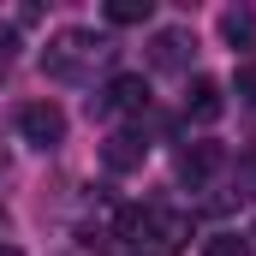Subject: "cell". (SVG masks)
<instances>
[{
    "label": "cell",
    "mask_w": 256,
    "mask_h": 256,
    "mask_svg": "<svg viewBox=\"0 0 256 256\" xmlns=\"http://www.w3.org/2000/svg\"><path fill=\"white\" fill-rule=\"evenodd\" d=\"M114 48H108V36H96V30H60L48 48H42V72L48 78H60V84H72V78H84L96 60H108Z\"/></svg>",
    "instance_id": "cell-1"
},
{
    "label": "cell",
    "mask_w": 256,
    "mask_h": 256,
    "mask_svg": "<svg viewBox=\"0 0 256 256\" xmlns=\"http://www.w3.org/2000/svg\"><path fill=\"white\" fill-rule=\"evenodd\" d=\"M18 137H24L30 149H60L66 143V114L54 102H24V108H18Z\"/></svg>",
    "instance_id": "cell-2"
},
{
    "label": "cell",
    "mask_w": 256,
    "mask_h": 256,
    "mask_svg": "<svg viewBox=\"0 0 256 256\" xmlns=\"http://www.w3.org/2000/svg\"><path fill=\"white\" fill-rule=\"evenodd\" d=\"M143 108H149V78L143 72H120L102 90V114H143Z\"/></svg>",
    "instance_id": "cell-3"
},
{
    "label": "cell",
    "mask_w": 256,
    "mask_h": 256,
    "mask_svg": "<svg viewBox=\"0 0 256 256\" xmlns=\"http://www.w3.org/2000/svg\"><path fill=\"white\" fill-rule=\"evenodd\" d=\"M191 30H155V42H149V66L155 72H185L191 66Z\"/></svg>",
    "instance_id": "cell-4"
},
{
    "label": "cell",
    "mask_w": 256,
    "mask_h": 256,
    "mask_svg": "<svg viewBox=\"0 0 256 256\" xmlns=\"http://www.w3.org/2000/svg\"><path fill=\"white\" fill-rule=\"evenodd\" d=\"M102 161H108V173H137V167L149 161V143H143L137 131H114V137L102 143Z\"/></svg>",
    "instance_id": "cell-5"
},
{
    "label": "cell",
    "mask_w": 256,
    "mask_h": 256,
    "mask_svg": "<svg viewBox=\"0 0 256 256\" xmlns=\"http://www.w3.org/2000/svg\"><path fill=\"white\" fill-rule=\"evenodd\" d=\"M149 238L161 244V256L185 250V244H191V214H179V208H155V214H149Z\"/></svg>",
    "instance_id": "cell-6"
},
{
    "label": "cell",
    "mask_w": 256,
    "mask_h": 256,
    "mask_svg": "<svg viewBox=\"0 0 256 256\" xmlns=\"http://www.w3.org/2000/svg\"><path fill=\"white\" fill-rule=\"evenodd\" d=\"M185 114H191L196 126H214V120L226 114V90H220L214 78H191V96H185Z\"/></svg>",
    "instance_id": "cell-7"
},
{
    "label": "cell",
    "mask_w": 256,
    "mask_h": 256,
    "mask_svg": "<svg viewBox=\"0 0 256 256\" xmlns=\"http://www.w3.org/2000/svg\"><path fill=\"white\" fill-rule=\"evenodd\" d=\"M220 161H226L220 143H185V149H179V179H185V185H202V179L220 173Z\"/></svg>",
    "instance_id": "cell-8"
},
{
    "label": "cell",
    "mask_w": 256,
    "mask_h": 256,
    "mask_svg": "<svg viewBox=\"0 0 256 256\" xmlns=\"http://www.w3.org/2000/svg\"><path fill=\"white\" fill-rule=\"evenodd\" d=\"M220 42L226 48H256V12L250 6H226L220 12Z\"/></svg>",
    "instance_id": "cell-9"
},
{
    "label": "cell",
    "mask_w": 256,
    "mask_h": 256,
    "mask_svg": "<svg viewBox=\"0 0 256 256\" xmlns=\"http://www.w3.org/2000/svg\"><path fill=\"white\" fill-rule=\"evenodd\" d=\"M155 0H108V24H149Z\"/></svg>",
    "instance_id": "cell-10"
},
{
    "label": "cell",
    "mask_w": 256,
    "mask_h": 256,
    "mask_svg": "<svg viewBox=\"0 0 256 256\" xmlns=\"http://www.w3.org/2000/svg\"><path fill=\"white\" fill-rule=\"evenodd\" d=\"M149 214H155V208H137V202H126V208H120V238L143 244V238H149Z\"/></svg>",
    "instance_id": "cell-11"
},
{
    "label": "cell",
    "mask_w": 256,
    "mask_h": 256,
    "mask_svg": "<svg viewBox=\"0 0 256 256\" xmlns=\"http://www.w3.org/2000/svg\"><path fill=\"white\" fill-rule=\"evenodd\" d=\"M202 256H256L250 238H238V232H214V238H202Z\"/></svg>",
    "instance_id": "cell-12"
},
{
    "label": "cell",
    "mask_w": 256,
    "mask_h": 256,
    "mask_svg": "<svg viewBox=\"0 0 256 256\" xmlns=\"http://www.w3.org/2000/svg\"><path fill=\"white\" fill-rule=\"evenodd\" d=\"M232 179H238V196H250V202H256V155L238 161V173H232Z\"/></svg>",
    "instance_id": "cell-13"
},
{
    "label": "cell",
    "mask_w": 256,
    "mask_h": 256,
    "mask_svg": "<svg viewBox=\"0 0 256 256\" xmlns=\"http://www.w3.org/2000/svg\"><path fill=\"white\" fill-rule=\"evenodd\" d=\"M238 102H250V108H256V60L238 66Z\"/></svg>",
    "instance_id": "cell-14"
},
{
    "label": "cell",
    "mask_w": 256,
    "mask_h": 256,
    "mask_svg": "<svg viewBox=\"0 0 256 256\" xmlns=\"http://www.w3.org/2000/svg\"><path fill=\"white\" fill-rule=\"evenodd\" d=\"M0 256H24V250H18V244H0Z\"/></svg>",
    "instance_id": "cell-15"
},
{
    "label": "cell",
    "mask_w": 256,
    "mask_h": 256,
    "mask_svg": "<svg viewBox=\"0 0 256 256\" xmlns=\"http://www.w3.org/2000/svg\"><path fill=\"white\" fill-rule=\"evenodd\" d=\"M114 256H155V250H114Z\"/></svg>",
    "instance_id": "cell-16"
}]
</instances>
